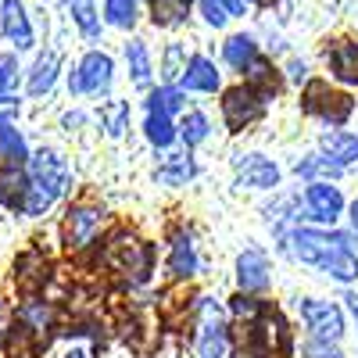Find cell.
<instances>
[{"label": "cell", "instance_id": "1", "mask_svg": "<svg viewBox=\"0 0 358 358\" xmlns=\"http://www.w3.org/2000/svg\"><path fill=\"white\" fill-rule=\"evenodd\" d=\"M294 255L305 265H315L322 273H330L334 280L348 283L358 276V258L351 255V236L344 233H315V229H294L290 233Z\"/></svg>", "mask_w": 358, "mask_h": 358}, {"label": "cell", "instance_id": "2", "mask_svg": "<svg viewBox=\"0 0 358 358\" xmlns=\"http://www.w3.org/2000/svg\"><path fill=\"white\" fill-rule=\"evenodd\" d=\"M69 187V165L62 155L54 151H40L29 162V179H25V194H22V212L25 215H43L47 208L65 194Z\"/></svg>", "mask_w": 358, "mask_h": 358}, {"label": "cell", "instance_id": "3", "mask_svg": "<svg viewBox=\"0 0 358 358\" xmlns=\"http://www.w3.org/2000/svg\"><path fill=\"white\" fill-rule=\"evenodd\" d=\"M301 319L312 330L315 341H326V344H337L341 334H344V315L337 305L330 301H315V297H305L301 301Z\"/></svg>", "mask_w": 358, "mask_h": 358}, {"label": "cell", "instance_id": "4", "mask_svg": "<svg viewBox=\"0 0 358 358\" xmlns=\"http://www.w3.org/2000/svg\"><path fill=\"white\" fill-rule=\"evenodd\" d=\"M69 86L76 94H101V90H108L111 86V57L101 50H90L79 62V69L69 76Z\"/></svg>", "mask_w": 358, "mask_h": 358}, {"label": "cell", "instance_id": "5", "mask_svg": "<svg viewBox=\"0 0 358 358\" xmlns=\"http://www.w3.org/2000/svg\"><path fill=\"white\" fill-rule=\"evenodd\" d=\"M222 115H226V126H229L233 133L244 129L248 122H255V118L262 115V94H255L251 86L229 90V94L222 97Z\"/></svg>", "mask_w": 358, "mask_h": 358}, {"label": "cell", "instance_id": "6", "mask_svg": "<svg viewBox=\"0 0 358 358\" xmlns=\"http://www.w3.org/2000/svg\"><path fill=\"white\" fill-rule=\"evenodd\" d=\"M305 108L330 118V122H344V118L351 115V97L348 94H334L326 83H308L305 90Z\"/></svg>", "mask_w": 358, "mask_h": 358}, {"label": "cell", "instance_id": "7", "mask_svg": "<svg viewBox=\"0 0 358 358\" xmlns=\"http://www.w3.org/2000/svg\"><path fill=\"white\" fill-rule=\"evenodd\" d=\"M280 183V169L268 162L265 155H248L236 158V187H251V190H273Z\"/></svg>", "mask_w": 358, "mask_h": 358}, {"label": "cell", "instance_id": "8", "mask_svg": "<svg viewBox=\"0 0 358 358\" xmlns=\"http://www.w3.org/2000/svg\"><path fill=\"white\" fill-rule=\"evenodd\" d=\"M305 204H308L312 219H319V222H337V215L344 212V197H341V190L330 187V183H308Z\"/></svg>", "mask_w": 358, "mask_h": 358}, {"label": "cell", "instance_id": "9", "mask_svg": "<svg viewBox=\"0 0 358 358\" xmlns=\"http://www.w3.org/2000/svg\"><path fill=\"white\" fill-rule=\"evenodd\" d=\"M201 358H226V330H222V315L212 301H204V326H201V341H197Z\"/></svg>", "mask_w": 358, "mask_h": 358}, {"label": "cell", "instance_id": "10", "mask_svg": "<svg viewBox=\"0 0 358 358\" xmlns=\"http://www.w3.org/2000/svg\"><path fill=\"white\" fill-rule=\"evenodd\" d=\"M0 29H4V36L15 43V47H33V25L25 18V8L18 0H4V8H0Z\"/></svg>", "mask_w": 358, "mask_h": 358}, {"label": "cell", "instance_id": "11", "mask_svg": "<svg viewBox=\"0 0 358 358\" xmlns=\"http://www.w3.org/2000/svg\"><path fill=\"white\" fill-rule=\"evenodd\" d=\"M326 65L334 69V76L348 86L358 83V43L355 40H341L334 43L330 50H326Z\"/></svg>", "mask_w": 358, "mask_h": 358}, {"label": "cell", "instance_id": "12", "mask_svg": "<svg viewBox=\"0 0 358 358\" xmlns=\"http://www.w3.org/2000/svg\"><path fill=\"white\" fill-rule=\"evenodd\" d=\"M236 280L241 290H265L268 287V262L262 251H244L236 258Z\"/></svg>", "mask_w": 358, "mask_h": 358}, {"label": "cell", "instance_id": "13", "mask_svg": "<svg viewBox=\"0 0 358 358\" xmlns=\"http://www.w3.org/2000/svg\"><path fill=\"white\" fill-rule=\"evenodd\" d=\"M97 226H101V212H94V208H76V212H69V219H65V244L69 248L90 244V236H94Z\"/></svg>", "mask_w": 358, "mask_h": 358}, {"label": "cell", "instance_id": "14", "mask_svg": "<svg viewBox=\"0 0 358 358\" xmlns=\"http://www.w3.org/2000/svg\"><path fill=\"white\" fill-rule=\"evenodd\" d=\"M319 143H322V158L334 162L337 169H348L358 162V136L351 133H326Z\"/></svg>", "mask_w": 358, "mask_h": 358}, {"label": "cell", "instance_id": "15", "mask_svg": "<svg viewBox=\"0 0 358 358\" xmlns=\"http://www.w3.org/2000/svg\"><path fill=\"white\" fill-rule=\"evenodd\" d=\"M183 86L187 90H201V94H212L219 86V72L208 57H190L187 69H183Z\"/></svg>", "mask_w": 358, "mask_h": 358}, {"label": "cell", "instance_id": "16", "mask_svg": "<svg viewBox=\"0 0 358 358\" xmlns=\"http://www.w3.org/2000/svg\"><path fill=\"white\" fill-rule=\"evenodd\" d=\"M169 273L172 276H194L197 273V255H194V241L190 236L179 233L176 241H172V255H169Z\"/></svg>", "mask_w": 358, "mask_h": 358}, {"label": "cell", "instance_id": "17", "mask_svg": "<svg viewBox=\"0 0 358 358\" xmlns=\"http://www.w3.org/2000/svg\"><path fill=\"white\" fill-rule=\"evenodd\" d=\"M194 172H197V165H194L187 155H172V158H165V165L158 169V179H162V183H169V187H179V183H187Z\"/></svg>", "mask_w": 358, "mask_h": 358}, {"label": "cell", "instance_id": "18", "mask_svg": "<svg viewBox=\"0 0 358 358\" xmlns=\"http://www.w3.org/2000/svg\"><path fill=\"white\" fill-rule=\"evenodd\" d=\"M143 129H147V140H151L155 147H169L172 140H176V129H172V122H169V115L165 111H147V122H143Z\"/></svg>", "mask_w": 358, "mask_h": 358}, {"label": "cell", "instance_id": "19", "mask_svg": "<svg viewBox=\"0 0 358 358\" xmlns=\"http://www.w3.org/2000/svg\"><path fill=\"white\" fill-rule=\"evenodd\" d=\"M222 54H226V62H229L233 69L244 72V69L255 62V40H251V36H229L226 47H222Z\"/></svg>", "mask_w": 358, "mask_h": 358}, {"label": "cell", "instance_id": "20", "mask_svg": "<svg viewBox=\"0 0 358 358\" xmlns=\"http://www.w3.org/2000/svg\"><path fill=\"white\" fill-rule=\"evenodd\" d=\"M22 158H29L22 133L11 129V126H0V162H4V165H18Z\"/></svg>", "mask_w": 358, "mask_h": 358}, {"label": "cell", "instance_id": "21", "mask_svg": "<svg viewBox=\"0 0 358 358\" xmlns=\"http://www.w3.org/2000/svg\"><path fill=\"white\" fill-rule=\"evenodd\" d=\"M22 194H25V176L15 165H4L0 169V201L15 208V204H22Z\"/></svg>", "mask_w": 358, "mask_h": 358}, {"label": "cell", "instance_id": "22", "mask_svg": "<svg viewBox=\"0 0 358 358\" xmlns=\"http://www.w3.org/2000/svg\"><path fill=\"white\" fill-rule=\"evenodd\" d=\"M54 76H57V57L54 54H43L40 62H36V69H33V79H29V94H33V97L47 94V90L54 86Z\"/></svg>", "mask_w": 358, "mask_h": 358}, {"label": "cell", "instance_id": "23", "mask_svg": "<svg viewBox=\"0 0 358 358\" xmlns=\"http://www.w3.org/2000/svg\"><path fill=\"white\" fill-rule=\"evenodd\" d=\"M155 25H179L190 11V0H151Z\"/></svg>", "mask_w": 358, "mask_h": 358}, {"label": "cell", "instance_id": "24", "mask_svg": "<svg viewBox=\"0 0 358 358\" xmlns=\"http://www.w3.org/2000/svg\"><path fill=\"white\" fill-rule=\"evenodd\" d=\"M126 57H129V72H133V83L136 86H147L151 83V57H147V47L140 40H133L126 47Z\"/></svg>", "mask_w": 358, "mask_h": 358}, {"label": "cell", "instance_id": "25", "mask_svg": "<svg viewBox=\"0 0 358 358\" xmlns=\"http://www.w3.org/2000/svg\"><path fill=\"white\" fill-rule=\"evenodd\" d=\"M69 8H72V18L76 25L83 29V33L94 40L101 33V22H97V8H94V0H69Z\"/></svg>", "mask_w": 358, "mask_h": 358}, {"label": "cell", "instance_id": "26", "mask_svg": "<svg viewBox=\"0 0 358 358\" xmlns=\"http://www.w3.org/2000/svg\"><path fill=\"white\" fill-rule=\"evenodd\" d=\"M101 118H104V129L111 136H122L126 133V122H129V104L126 101H111V104H104Z\"/></svg>", "mask_w": 358, "mask_h": 358}, {"label": "cell", "instance_id": "27", "mask_svg": "<svg viewBox=\"0 0 358 358\" xmlns=\"http://www.w3.org/2000/svg\"><path fill=\"white\" fill-rule=\"evenodd\" d=\"M104 15L111 25L129 29L136 22V0H104Z\"/></svg>", "mask_w": 358, "mask_h": 358}, {"label": "cell", "instance_id": "28", "mask_svg": "<svg viewBox=\"0 0 358 358\" xmlns=\"http://www.w3.org/2000/svg\"><path fill=\"white\" fill-rule=\"evenodd\" d=\"M179 136L187 140V147H197V143L208 136V118H204L201 111H190V115L183 118V126H179Z\"/></svg>", "mask_w": 358, "mask_h": 358}, {"label": "cell", "instance_id": "29", "mask_svg": "<svg viewBox=\"0 0 358 358\" xmlns=\"http://www.w3.org/2000/svg\"><path fill=\"white\" fill-rule=\"evenodd\" d=\"M294 172H297V176H341L344 169H337L334 162H326L322 155H312V158H301V162H297Z\"/></svg>", "mask_w": 358, "mask_h": 358}, {"label": "cell", "instance_id": "30", "mask_svg": "<svg viewBox=\"0 0 358 358\" xmlns=\"http://www.w3.org/2000/svg\"><path fill=\"white\" fill-rule=\"evenodd\" d=\"M151 108H155V111H165V115H172V111H179V108H183V94H179L176 86H162L158 94L151 97Z\"/></svg>", "mask_w": 358, "mask_h": 358}, {"label": "cell", "instance_id": "31", "mask_svg": "<svg viewBox=\"0 0 358 358\" xmlns=\"http://www.w3.org/2000/svg\"><path fill=\"white\" fill-rule=\"evenodd\" d=\"M183 47H179V43H172L169 50H165V83H176V79H183Z\"/></svg>", "mask_w": 358, "mask_h": 358}, {"label": "cell", "instance_id": "32", "mask_svg": "<svg viewBox=\"0 0 358 358\" xmlns=\"http://www.w3.org/2000/svg\"><path fill=\"white\" fill-rule=\"evenodd\" d=\"M18 86V62L11 54H0V94H11V90Z\"/></svg>", "mask_w": 358, "mask_h": 358}, {"label": "cell", "instance_id": "33", "mask_svg": "<svg viewBox=\"0 0 358 358\" xmlns=\"http://www.w3.org/2000/svg\"><path fill=\"white\" fill-rule=\"evenodd\" d=\"M201 15H204L208 25H215V29L229 22V15H226V8H222V0H201Z\"/></svg>", "mask_w": 358, "mask_h": 358}, {"label": "cell", "instance_id": "34", "mask_svg": "<svg viewBox=\"0 0 358 358\" xmlns=\"http://www.w3.org/2000/svg\"><path fill=\"white\" fill-rule=\"evenodd\" d=\"M301 358H344V355H341V348H337V344L308 341V344H305V351H301Z\"/></svg>", "mask_w": 358, "mask_h": 358}, {"label": "cell", "instance_id": "35", "mask_svg": "<svg viewBox=\"0 0 358 358\" xmlns=\"http://www.w3.org/2000/svg\"><path fill=\"white\" fill-rule=\"evenodd\" d=\"M22 319H25V322H33L36 330H43V326L50 322V312H47L40 301H33V305H25V308H22Z\"/></svg>", "mask_w": 358, "mask_h": 358}, {"label": "cell", "instance_id": "36", "mask_svg": "<svg viewBox=\"0 0 358 358\" xmlns=\"http://www.w3.org/2000/svg\"><path fill=\"white\" fill-rule=\"evenodd\" d=\"M15 115H18V101L15 97H0V126H11Z\"/></svg>", "mask_w": 358, "mask_h": 358}, {"label": "cell", "instance_id": "37", "mask_svg": "<svg viewBox=\"0 0 358 358\" xmlns=\"http://www.w3.org/2000/svg\"><path fill=\"white\" fill-rule=\"evenodd\" d=\"M233 312H236V315H255V312H258V305L251 301V297H244V294H241V297H233Z\"/></svg>", "mask_w": 358, "mask_h": 358}, {"label": "cell", "instance_id": "38", "mask_svg": "<svg viewBox=\"0 0 358 358\" xmlns=\"http://www.w3.org/2000/svg\"><path fill=\"white\" fill-rule=\"evenodd\" d=\"M344 301H348V308H351V315L358 319V294H348V297H344Z\"/></svg>", "mask_w": 358, "mask_h": 358}, {"label": "cell", "instance_id": "39", "mask_svg": "<svg viewBox=\"0 0 358 358\" xmlns=\"http://www.w3.org/2000/svg\"><path fill=\"white\" fill-rule=\"evenodd\" d=\"M290 76H294V79H305V65L294 62V65H290Z\"/></svg>", "mask_w": 358, "mask_h": 358}, {"label": "cell", "instance_id": "40", "mask_svg": "<svg viewBox=\"0 0 358 358\" xmlns=\"http://www.w3.org/2000/svg\"><path fill=\"white\" fill-rule=\"evenodd\" d=\"M351 222H355V229H358V201L351 204Z\"/></svg>", "mask_w": 358, "mask_h": 358}, {"label": "cell", "instance_id": "41", "mask_svg": "<svg viewBox=\"0 0 358 358\" xmlns=\"http://www.w3.org/2000/svg\"><path fill=\"white\" fill-rule=\"evenodd\" d=\"M65 358H86V355H83V351H69Z\"/></svg>", "mask_w": 358, "mask_h": 358}, {"label": "cell", "instance_id": "42", "mask_svg": "<svg viewBox=\"0 0 358 358\" xmlns=\"http://www.w3.org/2000/svg\"><path fill=\"white\" fill-rule=\"evenodd\" d=\"M236 358H255V355H236Z\"/></svg>", "mask_w": 358, "mask_h": 358}]
</instances>
